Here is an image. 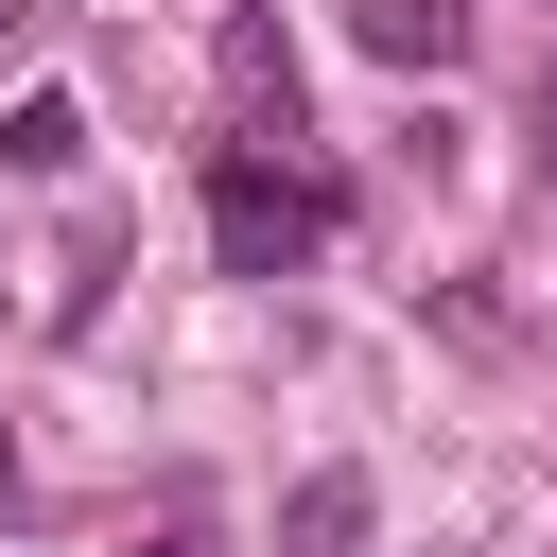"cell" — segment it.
<instances>
[{
  "label": "cell",
  "mask_w": 557,
  "mask_h": 557,
  "mask_svg": "<svg viewBox=\"0 0 557 557\" xmlns=\"http://www.w3.org/2000/svg\"><path fill=\"white\" fill-rule=\"evenodd\" d=\"M209 244H226V278H296V261H331V191L278 174L261 139H226L209 157Z\"/></svg>",
  "instance_id": "1"
},
{
  "label": "cell",
  "mask_w": 557,
  "mask_h": 557,
  "mask_svg": "<svg viewBox=\"0 0 557 557\" xmlns=\"http://www.w3.org/2000/svg\"><path fill=\"white\" fill-rule=\"evenodd\" d=\"M348 35H366L383 70H453V52H470V0H348Z\"/></svg>",
  "instance_id": "2"
},
{
  "label": "cell",
  "mask_w": 557,
  "mask_h": 557,
  "mask_svg": "<svg viewBox=\"0 0 557 557\" xmlns=\"http://www.w3.org/2000/svg\"><path fill=\"white\" fill-rule=\"evenodd\" d=\"M0 157H17V174H87V104H52V87H35V104L0 122Z\"/></svg>",
  "instance_id": "3"
},
{
  "label": "cell",
  "mask_w": 557,
  "mask_h": 557,
  "mask_svg": "<svg viewBox=\"0 0 557 557\" xmlns=\"http://www.w3.org/2000/svg\"><path fill=\"white\" fill-rule=\"evenodd\" d=\"M348 540H366V470H313L296 487V557H348Z\"/></svg>",
  "instance_id": "4"
},
{
  "label": "cell",
  "mask_w": 557,
  "mask_h": 557,
  "mask_svg": "<svg viewBox=\"0 0 557 557\" xmlns=\"http://www.w3.org/2000/svg\"><path fill=\"white\" fill-rule=\"evenodd\" d=\"M226 87H244V104H296V52H278V17H226Z\"/></svg>",
  "instance_id": "5"
}]
</instances>
